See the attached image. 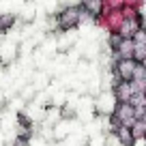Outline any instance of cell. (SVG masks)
Listing matches in <instances>:
<instances>
[{
	"label": "cell",
	"mask_w": 146,
	"mask_h": 146,
	"mask_svg": "<svg viewBox=\"0 0 146 146\" xmlns=\"http://www.w3.org/2000/svg\"><path fill=\"white\" fill-rule=\"evenodd\" d=\"M116 118H118L125 127H129V125H133V120L137 118V114H135V110H133V105L123 103V105L118 108V112H116Z\"/></svg>",
	"instance_id": "6da1fadb"
},
{
	"label": "cell",
	"mask_w": 146,
	"mask_h": 146,
	"mask_svg": "<svg viewBox=\"0 0 146 146\" xmlns=\"http://www.w3.org/2000/svg\"><path fill=\"white\" fill-rule=\"evenodd\" d=\"M140 62H133L131 58H123L118 62V75L125 80V82H131L133 80V73H135V67Z\"/></svg>",
	"instance_id": "7a4b0ae2"
},
{
	"label": "cell",
	"mask_w": 146,
	"mask_h": 146,
	"mask_svg": "<svg viewBox=\"0 0 146 146\" xmlns=\"http://www.w3.org/2000/svg\"><path fill=\"white\" fill-rule=\"evenodd\" d=\"M78 9H67L60 15V28H71L73 24H78Z\"/></svg>",
	"instance_id": "3957f363"
}]
</instances>
